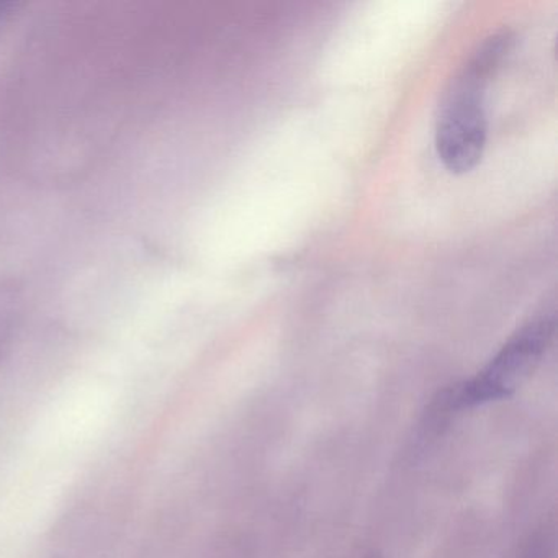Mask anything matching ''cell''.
<instances>
[{
    "instance_id": "3957f363",
    "label": "cell",
    "mask_w": 558,
    "mask_h": 558,
    "mask_svg": "<svg viewBox=\"0 0 558 558\" xmlns=\"http://www.w3.org/2000/svg\"><path fill=\"white\" fill-rule=\"evenodd\" d=\"M519 558H548L547 538L544 535L532 538Z\"/></svg>"
},
{
    "instance_id": "6da1fadb",
    "label": "cell",
    "mask_w": 558,
    "mask_h": 558,
    "mask_svg": "<svg viewBox=\"0 0 558 558\" xmlns=\"http://www.w3.org/2000/svg\"><path fill=\"white\" fill-rule=\"evenodd\" d=\"M512 47L502 31L486 38L446 90L436 122V153L452 174H466L482 162L488 138L485 94Z\"/></svg>"
},
{
    "instance_id": "7a4b0ae2",
    "label": "cell",
    "mask_w": 558,
    "mask_h": 558,
    "mask_svg": "<svg viewBox=\"0 0 558 558\" xmlns=\"http://www.w3.org/2000/svg\"><path fill=\"white\" fill-rule=\"evenodd\" d=\"M554 335V313L535 316L501 345L478 374L446 388L434 401V413H459L511 397L534 374Z\"/></svg>"
}]
</instances>
